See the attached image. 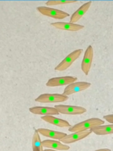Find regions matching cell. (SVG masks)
I'll return each instance as SVG.
<instances>
[{"instance_id":"cell-12","label":"cell","mask_w":113,"mask_h":151,"mask_svg":"<svg viewBox=\"0 0 113 151\" xmlns=\"http://www.w3.org/2000/svg\"><path fill=\"white\" fill-rule=\"evenodd\" d=\"M92 4V1H88L82 5L77 10H76L71 16L69 22L71 23H75L78 22L82 17L89 9Z\"/></svg>"},{"instance_id":"cell-17","label":"cell","mask_w":113,"mask_h":151,"mask_svg":"<svg viewBox=\"0 0 113 151\" xmlns=\"http://www.w3.org/2000/svg\"><path fill=\"white\" fill-rule=\"evenodd\" d=\"M37 129H35L32 140V151H44L42 142Z\"/></svg>"},{"instance_id":"cell-20","label":"cell","mask_w":113,"mask_h":151,"mask_svg":"<svg viewBox=\"0 0 113 151\" xmlns=\"http://www.w3.org/2000/svg\"><path fill=\"white\" fill-rule=\"evenodd\" d=\"M94 151H111V149H108V148H104V149H98Z\"/></svg>"},{"instance_id":"cell-2","label":"cell","mask_w":113,"mask_h":151,"mask_svg":"<svg viewBox=\"0 0 113 151\" xmlns=\"http://www.w3.org/2000/svg\"><path fill=\"white\" fill-rule=\"evenodd\" d=\"M82 52V49H77L71 52L55 67V70L62 71L67 70L80 56Z\"/></svg>"},{"instance_id":"cell-3","label":"cell","mask_w":113,"mask_h":151,"mask_svg":"<svg viewBox=\"0 0 113 151\" xmlns=\"http://www.w3.org/2000/svg\"><path fill=\"white\" fill-rule=\"evenodd\" d=\"M68 99V96L63 94H50L44 93L39 95L35 99V101L39 103H61L67 101Z\"/></svg>"},{"instance_id":"cell-16","label":"cell","mask_w":113,"mask_h":151,"mask_svg":"<svg viewBox=\"0 0 113 151\" xmlns=\"http://www.w3.org/2000/svg\"><path fill=\"white\" fill-rule=\"evenodd\" d=\"M91 131L97 135H106L113 134V124L101 125L91 129Z\"/></svg>"},{"instance_id":"cell-21","label":"cell","mask_w":113,"mask_h":151,"mask_svg":"<svg viewBox=\"0 0 113 151\" xmlns=\"http://www.w3.org/2000/svg\"><path fill=\"white\" fill-rule=\"evenodd\" d=\"M44 151H57L54 149H45Z\"/></svg>"},{"instance_id":"cell-6","label":"cell","mask_w":113,"mask_h":151,"mask_svg":"<svg viewBox=\"0 0 113 151\" xmlns=\"http://www.w3.org/2000/svg\"><path fill=\"white\" fill-rule=\"evenodd\" d=\"M91 85L90 83L86 81L74 82L66 86L62 94L68 96L74 93L84 91L89 88Z\"/></svg>"},{"instance_id":"cell-11","label":"cell","mask_w":113,"mask_h":151,"mask_svg":"<svg viewBox=\"0 0 113 151\" xmlns=\"http://www.w3.org/2000/svg\"><path fill=\"white\" fill-rule=\"evenodd\" d=\"M51 25L57 29L70 31H78L84 28V25L75 23H71L70 22H56L51 23Z\"/></svg>"},{"instance_id":"cell-1","label":"cell","mask_w":113,"mask_h":151,"mask_svg":"<svg viewBox=\"0 0 113 151\" xmlns=\"http://www.w3.org/2000/svg\"><path fill=\"white\" fill-rule=\"evenodd\" d=\"M104 123V121L101 119L97 117L91 118L77 123L72 126H71L70 127H69L68 131L74 133L77 132L91 130L94 127L102 125Z\"/></svg>"},{"instance_id":"cell-9","label":"cell","mask_w":113,"mask_h":151,"mask_svg":"<svg viewBox=\"0 0 113 151\" xmlns=\"http://www.w3.org/2000/svg\"><path fill=\"white\" fill-rule=\"evenodd\" d=\"M92 132L91 130H88L85 131L77 132L69 134H67L63 139L59 140L64 144H70L83 139L89 135Z\"/></svg>"},{"instance_id":"cell-18","label":"cell","mask_w":113,"mask_h":151,"mask_svg":"<svg viewBox=\"0 0 113 151\" xmlns=\"http://www.w3.org/2000/svg\"><path fill=\"white\" fill-rule=\"evenodd\" d=\"M77 1H48L45 2V4L48 6H52V5H64V4H72L77 2Z\"/></svg>"},{"instance_id":"cell-13","label":"cell","mask_w":113,"mask_h":151,"mask_svg":"<svg viewBox=\"0 0 113 151\" xmlns=\"http://www.w3.org/2000/svg\"><path fill=\"white\" fill-rule=\"evenodd\" d=\"M42 145L43 147L59 150H68L70 149L68 145L54 140H44L42 142Z\"/></svg>"},{"instance_id":"cell-7","label":"cell","mask_w":113,"mask_h":151,"mask_svg":"<svg viewBox=\"0 0 113 151\" xmlns=\"http://www.w3.org/2000/svg\"><path fill=\"white\" fill-rule=\"evenodd\" d=\"M94 57L93 48L91 45H89L84 54V57L81 63V67L82 72L85 74L88 75L91 67L92 60Z\"/></svg>"},{"instance_id":"cell-5","label":"cell","mask_w":113,"mask_h":151,"mask_svg":"<svg viewBox=\"0 0 113 151\" xmlns=\"http://www.w3.org/2000/svg\"><path fill=\"white\" fill-rule=\"evenodd\" d=\"M54 107L58 110L59 113L64 114L78 115L82 114L87 111V109L85 108L77 106L58 104L55 105Z\"/></svg>"},{"instance_id":"cell-4","label":"cell","mask_w":113,"mask_h":151,"mask_svg":"<svg viewBox=\"0 0 113 151\" xmlns=\"http://www.w3.org/2000/svg\"><path fill=\"white\" fill-rule=\"evenodd\" d=\"M36 9L41 14L55 19H64L69 16V14L66 12L47 6H38Z\"/></svg>"},{"instance_id":"cell-15","label":"cell","mask_w":113,"mask_h":151,"mask_svg":"<svg viewBox=\"0 0 113 151\" xmlns=\"http://www.w3.org/2000/svg\"><path fill=\"white\" fill-rule=\"evenodd\" d=\"M38 133L42 134L44 136L50 137L54 139H59L61 140L65 137L67 134L61 132H58L55 130H52L44 128H39L37 129Z\"/></svg>"},{"instance_id":"cell-14","label":"cell","mask_w":113,"mask_h":151,"mask_svg":"<svg viewBox=\"0 0 113 151\" xmlns=\"http://www.w3.org/2000/svg\"><path fill=\"white\" fill-rule=\"evenodd\" d=\"M41 118L42 120L47 123H49L50 124L55 125L60 127H71V124L67 120L55 117L53 116H43Z\"/></svg>"},{"instance_id":"cell-8","label":"cell","mask_w":113,"mask_h":151,"mask_svg":"<svg viewBox=\"0 0 113 151\" xmlns=\"http://www.w3.org/2000/svg\"><path fill=\"white\" fill-rule=\"evenodd\" d=\"M77 77L73 76H64L58 77H53L48 80L46 86L48 87H57L64 85H69L75 82Z\"/></svg>"},{"instance_id":"cell-19","label":"cell","mask_w":113,"mask_h":151,"mask_svg":"<svg viewBox=\"0 0 113 151\" xmlns=\"http://www.w3.org/2000/svg\"><path fill=\"white\" fill-rule=\"evenodd\" d=\"M103 118L109 123L113 124V114H107L103 116Z\"/></svg>"},{"instance_id":"cell-10","label":"cell","mask_w":113,"mask_h":151,"mask_svg":"<svg viewBox=\"0 0 113 151\" xmlns=\"http://www.w3.org/2000/svg\"><path fill=\"white\" fill-rule=\"evenodd\" d=\"M31 113L34 114H39L43 116H53L58 115L59 113L58 110L52 107H44V106H35L29 109Z\"/></svg>"}]
</instances>
